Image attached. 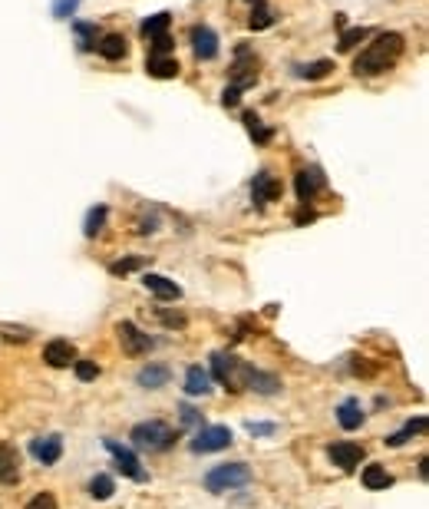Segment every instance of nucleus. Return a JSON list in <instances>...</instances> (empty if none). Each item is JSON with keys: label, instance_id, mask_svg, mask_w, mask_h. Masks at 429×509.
<instances>
[{"label": "nucleus", "instance_id": "c9c22d12", "mask_svg": "<svg viewBox=\"0 0 429 509\" xmlns=\"http://www.w3.org/2000/svg\"><path fill=\"white\" fill-rule=\"evenodd\" d=\"M76 7H79V0H57L53 3V17L57 20H70L76 14Z\"/></svg>", "mask_w": 429, "mask_h": 509}, {"label": "nucleus", "instance_id": "20e7f679", "mask_svg": "<svg viewBox=\"0 0 429 509\" xmlns=\"http://www.w3.org/2000/svg\"><path fill=\"white\" fill-rule=\"evenodd\" d=\"M231 430L222 427V423H215V427H198V434L192 436V453H218V450L231 447Z\"/></svg>", "mask_w": 429, "mask_h": 509}, {"label": "nucleus", "instance_id": "79ce46f5", "mask_svg": "<svg viewBox=\"0 0 429 509\" xmlns=\"http://www.w3.org/2000/svg\"><path fill=\"white\" fill-rule=\"evenodd\" d=\"M248 434H274V423H248Z\"/></svg>", "mask_w": 429, "mask_h": 509}, {"label": "nucleus", "instance_id": "f03ea898", "mask_svg": "<svg viewBox=\"0 0 429 509\" xmlns=\"http://www.w3.org/2000/svg\"><path fill=\"white\" fill-rule=\"evenodd\" d=\"M175 430L165 423V420H146V423H135L129 440L135 450H149V453H162L175 443Z\"/></svg>", "mask_w": 429, "mask_h": 509}, {"label": "nucleus", "instance_id": "dca6fc26", "mask_svg": "<svg viewBox=\"0 0 429 509\" xmlns=\"http://www.w3.org/2000/svg\"><path fill=\"white\" fill-rule=\"evenodd\" d=\"M0 479L7 486H14L20 479V456H17V450L10 443H0Z\"/></svg>", "mask_w": 429, "mask_h": 509}, {"label": "nucleus", "instance_id": "58836bf2", "mask_svg": "<svg viewBox=\"0 0 429 509\" xmlns=\"http://www.w3.org/2000/svg\"><path fill=\"white\" fill-rule=\"evenodd\" d=\"M178 414H182V423H185V427H195V423H198V410H195V407H189V404H182V410H178Z\"/></svg>", "mask_w": 429, "mask_h": 509}, {"label": "nucleus", "instance_id": "f8f14e48", "mask_svg": "<svg viewBox=\"0 0 429 509\" xmlns=\"http://www.w3.org/2000/svg\"><path fill=\"white\" fill-rule=\"evenodd\" d=\"M324 185V176L317 172V169H301L294 176V192L297 198L307 205V202H314V195H317V189Z\"/></svg>", "mask_w": 429, "mask_h": 509}, {"label": "nucleus", "instance_id": "cd10ccee", "mask_svg": "<svg viewBox=\"0 0 429 509\" xmlns=\"http://www.w3.org/2000/svg\"><path fill=\"white\" fill-rule=\"evenodd\" d=\"M169 24H172V14H155V17H149L146 24H142V33H146L149 40L152 37H162V33H169Z\"/></svg>", "mask_w": 429, "mask_h": 509}, {"label": "nucleus", "instance_id": "2f4dec72", "mask_svg": "<svg viewBox=\"0 0 429 509\" xmlns=\"http://www.w3.org/2000/svg\"><path fill=\"white\" fill-rule=\"evenodd\" d=\"M142 265H146V258H119V261H113V265H109V275H129V271H139L142 268Z\"/></svg>", "mask_w": 429, "mask_h": 509}, {"label": "nucleus", "instance_id": "f3484780", "mask_svg": "<svg viewBox=\"0 0 429 509\" xmlns=\"http://www.w3.org/2000/svg\"><path fill=\"white\" fill-rule=\"evenodd\" d=\"M142 285H146L159 301H175V298H182V288H178L175 281L162 278V275H146V278H142Z\"/></svg>", "mask_w": 429, "mask_h": 509}, {"label": "nucleus", "instance_id": "a211bd4d", "mask_svg": "<svg viewBox=\"0 0 429 509\" xmlns=\"http://www.w3.org/2000/svg\"><path fill=\"white\" fill-rule=\"evenodd\" d=\"M96 50H99V57L109 60V63L122 60V57L129 53V46H126V37H122V33H106L103 40L96 44Z\"/></svg>", "mask_w": 429, "mask_h": 509}, {"label": "nucleus", "instance_id": "39448f33", "mask_svg": "<svg viewBox=\"0 0 429 509\" xmlns=\"http://www.w3.org/2000/svg\"><path fill=\"white\" fill-rule=\"evenodd\" d=\"M116 334H119V344H122V351H126L129 358L149 354V351H152V344H155L149 334H142V331L135 328L133 321H119V324H116Z\"/></svg>", "mask_w": 429, "mask_h": 509}, {"label": "nucleus", "instance_id": "37998d69", "mask_svg": "<svg viewBox=\"0 0 429 509\" xmlns=\"http://www.w3.org/2000/svg\"><path fill=\"white\" fill-rule=\"evenodd\" d=\"M294 222H297V225H304V222H314V212H301V215H297Z\"/></svg>", "mask_w": 429, "mask_h": 509}, {"label": "nucleus", "instance_id": "7c9ffc66", "mask_svg": "<svg viewBox=\"0 0 429 509\" xmlns=\"http://www.w3.org/2000/svg\"><path fill=\"white\" fill-rule=\"evenodd\" d=\"M367 37H370V30H367V27H354V30H343L341 33V50L343 53H350V50H354L356 44H360V40H367Z\"/></svg>", "mask_w": 429, "mask_h": 509}, {"label": "nucleus", "instance_id": "1a4fd4ad", "mask_svg": "<svg viewBox=\"0 0 429 509\" xmlns=\"http://www.w3.org/2000/svg\"><path fill=\"white\" fill-rule=\"evenodd\" d=\"M30 453H33L44 466H53L59 456H63V440H59L57 434L37 436V440H30Z\"/></svg>", "mask_w": 429, "mask_h": 509}, {"label": "nucleus", "instance_id": "9b49d317", "mask_svg": "<svg viewBox=\"0 0 429 509\" xmlns=\"http://www.w3.org/2000/svg\"><path fill=\"white\" fill-rule=\"evenodd\" d=\"M330 460H334V466H341V470H354L363 460V447L350 443V440H341V443L330 447Z\"/></svg>", "mask_w": 429, "mask_h": 509}, {"label": "nucleus", "instance_id": "bb28decb", "mask_svg": "<svg viewBox=\"0 0 429 509\" xmlns=\"http://www.w3.org/2000/svg\"><path fill=\"white\" fill-rule=\"evenodd\" d=\"M113 493H116V483H113V476L96 473V476L89 479V496H93V499H109Z\"/></svg>", "mask_w": 429, "mask_h": 509}, {"label": "nucleus", "instance_id": "c85d7f7f", "mask_svg": "<svg viewBox=\"0 0 429 509\" xmlns=\"http://www.w3.org/2000/svg\"><path fill=\"white\" fill-rule=\"evenodd\" d=\"M271 24H274V10L265 7V3H254L251 17H248V27H251V30H267Z\"/></svg>", "mask_w": 429, "mask_h": 509}, {"label": "nucleus", "instance_id": "5701e85b", "mask_svg": "<svg viewBox=\"0 0 429 509\" xmlns=\"http://www.w3.org/2000/svg\"><path fill=\"white\" fill-rule=\"evenodd\" d=\"M363 486H367V490H386V486H393V476L386 473V466L373 463L363 470Z\"/></svg>", "mask_w": 429, "mask_h": 509}, {"label": "nucleus", "instance_id": "6e6552de", "mask_svg": "<svg viewBox=\"0 0 429 509\" xmlns=\"http://www.w3.org/2000/svg\"><path fill=\"white\" fill-rule=\"evenodd\" d=\"M238 360L231 358V354H225V351H218V354H211V374H215V380L218 384H225V387H231V390H241L238 387Z\"/></svg>", "mask_w": 429, "mask_h": 509}, {"label": "nucleus", "instance_id": "423d86ee", "mask_svg": "<svg viewBox=\"0 0 429 509\" xmlns=\"http://www.w3.org/2000/svg\"><path fill=\"white\" fill-rule=\"evenodd\" d=\"M106 450L113 453V460H116V470L122 476L135 479V483H146V473H142V463H139V456H135L129 447H122L119 440H106Z\"/></svg>", "mask_w": 429, "mask_h": 509}, {"label": "nucleus", "instance_id": "ea45409f", "mask_svg": "<svg viewBox=\"0 0 429 509\" xmlns=\"http://www.w3.org/2000/svg\"><path fill=\"white\" fill-rule=\"evenodd\" d=\"M159 321L165 328H185V317L182 315H169V311H159Z\"/></svg>", "mask_w": 429, "mask_h": 509}, {"label": "nucleus", "instance_id": "4be33fe9", "mask_svg": "<svg viewBox=\"0 0 429 509\" xmlns=\"http://www.w3.org/2000/svg\"><path fill=\"white\" fill-rule=\"evenodd\" d=\"M337 423H341L343 430H356V427L363 423V410H360V404H356V400H343V404L337 407Z\"/></svg>", "mask_w": 429, "mask_h": 509}, {"label": "nucleus", "instance_id": "0eeeda50", "mask_svg": "<svg viewBox=\"0 0 429 509\" xmlns=\"http://www.w3.org/2000/svg\"><path fill=\"white\" fill-rule=\"evenodd\" d=\"M274 198H281V182L274 179L271 172H258L251 179V202L254 205H267V202H274Z\"/></svg>", "mask_w": 429, "mask_h": 509}, {"label": "nucleus", "instance_id": "4c0bfd02", "mask_svg": "<svg viewBox=\"0 0 429 509\" xmlns=\"http://www.w3.org/2000/svg\"><path fill=\"white\" fill-rule=\"evenodd\" d=\"M238 103H241V90H238V86H225V93H222V106H228V109H235Z\"/></svg>", "mask_w": 429, "mask_h": 509}, {"label": "nucleus", "instance_id": "4468645a", "mask_svg": "<svg viewBox=\"0 0 429 509\" xmlns=\"http://www.w3.org/2000/svg\"><path fill=\"white\" fill-rule=\"evenodd\" d=\"M44 360L50 364V367H70L76 360V351L70 341H63V337H57V341H50V344L44 347Z\"/></svg>", "mask_w": 429, "mask_h": 509}, {"label": "nucleus", "instance_id": "c756f323", "mask_svg": "<svg viewBox=\"0 0 429 509\" xmlns=\"http://www.w3.org/2000/svg\"><path fill=\"white\" fill-rule=\"evenodd\" d=\"M330 70H334L330 60H314V63H307V66H297V76H301V80H324Z\"/></svg>", "mask_w": 429, "mask_h": 509}, {"label": "nucleus", "instance_id": "f704fd0d", "mask_svg": "<svg viewBox=\"0 0 429 509\" xmlns=\"http://www.w3.org/2000/svg\"><path fill=\"white\" fill-rule=\"evenodd\" d=\"M73 364H76V377H79V380H96V377H99L96 360H73Z\"/></svg>", "mask_w": 429, "mask_h": 509}, {"label": "nucleus", "instance_id": "393cba45", "mask_svg": "<svg viewBox=\"0 0 429 509\" xmlns=\"http://www.w3.org/2000/svg\"><path fill=\"white\" fill-rule=\"evenodd\" d=\"M106 215H109V209H106V205H96V209L86 212V222H83V235H86V239H96V235L103 232Z\"/></svg>", "mask_w": 429, "mask_h": 509}, {"label": "nucleus", "instance_id": "f257e3e1", "mask_svg": "<svg viewBox=\"0 0 429 509\" xmlns=\"http://www.w3.org/2000/svg\"><path fill=\"white\" fill-rule=\"evenodd\" d=\"M403 53V33L390 30V33H380L360 57L354 60V73L356 76H376V73H386L397 57Z\"/></svg>", "mask_w": 429, "mask_h": 509}, {"label": "nucleus", "instance_id": "7ed1b4c3", "mask_svg": "<svg viewBox=\"0 0 429 509\" xmlns=\"http://www.w3.org/2000/svg\"><path fill=\"white\" fill-rule=\"evenodd\" d=\"M248 483H251V470L245 463H222V466H215V470L205 473L208 493H228V490L248 486Z\"/></svg>", "mask_w": 429, "mask_h": 509}, {"label": "nucleus", "instance_id": "aec40b11", "mask_svg": "<svg viewBox=\"0 0 429 509\" xmlns=\"http://www.w3.org/2000/svg\"><path fill=\"white\" fill-rule=\"evenodd\" d=\"M146 73L155 76V80H175L178 76V60L175 57H149Z\"/></svg>", "mask_w": 429, "mask_h": 509}, {"label": "nucleus", "instance_id": "2eb2a0df", "mask_svg": "<svg viewBox=\"0 0 429 509\" xmlns=\"http://www.w3.org/2000/svg\"><path fill=\"white\" fill-rule=\"evenodd\" d=\"M169 377H172V371L165 367V364H149V367H142L139 374H135V384L146 390H159L169 384Z\"/></svg>", "mask_w": 429, "mask_h": 509}, {"label": "nucleus", "instance_id": "72a5a7b5", "mask_svg": "<svg viewBox=\"0 0 429 509\" xmlns=\"http://www.w3.org/2000/svg\"><path fill=\"white\" fill-rule=\"evenodd\" d=\"M175 50V44H172V37L169 33H162V37H152V57H169Z\"/></svg>", "mask_w": 429, "mask_h": 509}, {"label": "nucleus", "instance_id": "6ab92c4d", "mask_svg": "<svg viewBox=\"0 0 429 509\" xmlns=\"http://www.w3.org/2000/svg\"><path fill=\"white\" fill-rule=\"evenodd\" d=\"M208 390H211V377H208L205 367H198L192 364L189 371H185V394L189 397H205Z\"/></svg>", "mask_w": 429, "mask_h": 509}, {"label": "nucleus", "instance_id": "a19ab883", "mask_svg": "<svg viewBox=\"0 0 429 509\" xmlns=\"http://www.w3.org/2000/svg\"><path fill=\"white\" fill-rule=\"evenodd\" d=\"M155 228H159V219H142V222H139V232H142V235H152Z\"/></svg>", "mask_w": 429, "mask_h": 509}, {"label": "nucleus", "instance_id": "412c9836", "mask_svg": "<svg viewBox=\"0 0 429 509\" xmlns=\"http://www.w3.org/2000/svg\"><path fill=\"white\" fill-rule=\"evenodd\" d=\"M245 387L258 390V394H278V390H281V380H278L274 374H261V371H251V367H248Z\"/></svg>", "mask_w": 429, "mask_h": 509}, {"label": "nucleus", "instance_id": "ddd939ff", "mask_svg": "<svg viewBox=\"0 0 429 509\" xmlns=\"http://www.w3.org/2000/svg\"><path fill=\"white\" fill-rule=\"evenodd\" d=\"M245 53H248V46H238V60H235V66H231V86H238V90H245V86H254V80H258V60H251V63H245Z\"/></svg>", "mask_w": 429, "mask_h": 509}, {"label": "nucleus", "instance_id": "9d476101", "mask_svg": "<svg viewBox=\"0 0 429 509\" xmlns=\"http://www.w3.org/2000/svg\"><path fill=\"white\" fill-rule=\"evenodd\" d=\"M192 50L198 60H215L218 57V33L211 27H192Z\"/></svg>", "mask_w": 429, "mask_h": 509}, {"label": "nucleus", "instance_id": "473e14b6", "mask_svg": "<svg viewBox=\"0 0 429 509\" xmlns=\"http://www.w3.org/2000/svg\"><path fill=\"white\" fill-rule=\"evenodd\" d=\"M76 37H79V50H93V44H96V27L93 24H73Z\"/></svg>", "mask_w": 429, "mask_h": 509}, {"label": "nucleus", "instance_id": "e433bc0d", "mask_svg": "<svg viewBox=\"0 0 429 509\" xmlns=\"http://www.w3.org/2000/svg\"><path fill=\"white\" fill-rule=\"evenodd\" d=\"M23 509H57V499H53V493H37Z\"/></svg>", "mask_w": 429, "mask_h": 509}, {"label": "nucleus", "instance_id": "b1692460", "mask_svg": "<svg viewBox=\"0 0 429 509\" xmlns=\"http://www.w3.org/2000/svg\"><path fill=\"white\" fill-rule=\"evenodd\" d=\"M426 430V417H416V420H410L406 427H403L400 434H390L386 436V447H403L406 440H413L416 434H423Z\"/></svg>", "mask_w": 429, "mask_h": 509}, {"label": "nucleus", "instance_id": "a878e982", "mask_svg": "<svg viewBox=\"0 0 429 509\" xmlns=\"http://www.w3.org/2000/svg\"><path fill=\"white\" fill-rule=\"evenodd\" d=\"M241 120H245V126H248V133H251L254 142H261V146H267V142H271V136H274V133L261 126V116H258V113H251V109H248Z\"/></svg>", "mask_w": 429, "mask_h": 509}]
</instances>
